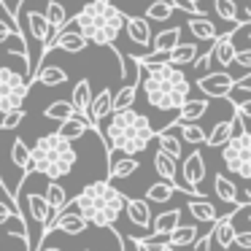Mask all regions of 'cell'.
<instances>
[{"label":"cell","mask_w":251,"mask_h":251,"mask_svg":"<svg viewBox=\"0 0 251 251\" xmlns=\"http://www.w3.org/2000/svg\"><path fill=\"white\" fill-rule=\"evenodd\" d=\"M232 65H240L243 71H249L251 68V49H238L235 51V62Z\"/></svg>","instance_id":"cell-45"},{"label":"cell","mask_w":251,"mask_h":251,"mask_svg":"<svg viewBox=\"0 0 251 251\" xmlns=\"http://www.w3.org/2000/svg\"><path fill=\"white\" fill-rule=\"evenodd\" d=\"M222 149V159L224 165L229 168V173H238L240 178L249 181L251 178V132H232V138H229Z\"/></svg>","instance_id":"cell-6"},{"label":"cell","mask_w":251,"mask_h":251,"mask_svg":"<svg viewBox=\"0 0 251 251\" xmlns=\"http://www.w3.org/2000/svg\"><path fill=\"white\" fill-rule=\"evenodd\" d=\"M138 68V78L132 84H125V87L119 89V92L114 95V100H111V114L114 111H125V108H132V103H135V98H138V87H141V76H143V68L141 65H135Z\"/></svg>","instance_id":"cell-15"},{"label":"cell","mask_w":251,"mask_h":251,"mask_svg":"<svg viewBox=\"0 0 251 251\" xmlns=\"http://www.w3.org/2000/svg\"><path fill=\"white\" fill-rule=\"evenodd\" d=\"M25 22H27V30H30V35H33L35 41H41L44 44L46 38L51 35V30H49V22H46V17H44V11H27L25 14Z\"/></svg>","instance_id":"cell-25"},{"label":"cell","mask_w":251,"mask_h":251,"mask_svg":"<svg viewBox=\"0 0 251 251\" xmlns=\"http://www.w3.org/2000/svg\"><path fill=\"white\" fill-rule=\"evenodd\" d=\"M141 87H143V95H146L151 108L178 111V105L189 98L192 84H189V78H186V73L181 71V68L165 62V65H159V68H151L146 78L141 76Z\"/></svg>","instance_id":"cell-4"},{"label":"cell","mask_w":251,"mask_h":251,"mask_svg":"<svg viewBox=\"0 0 251 251\" xmlns=\"http://www.w3.org/2000/svg\"><path fill=\"white\" fill-rule=\"evenodd\" d=\"M205 157H202V151H189L184 157V162H181V170H178V178L184 181V184L189 186H200V181L205 178Z\"/></svg>","instance_id":"cell-11"},{"label":"cell","mask_w":251,"mask_h":251,"mask_svg":"<svg viewBox=\"0 0 251 251\" xmlns=\"http://www.w3.org/2000/svg\"><path fill=\"white\" fill-rule=\"evenodd\" d=\"M87 38L84 35H78L76 30H60L57 35H49V38L44 41V51H41V60H38V68L46 62V57L51 54L54 49H62V51H68V54H78V51H84L87 49Z\"/></svg>","instance_id":"cell-9"},{"label":"cell","mask_w":251,"mask_h":251,"mask_svg":"<svg viewBox=\"0 0 251 251\" xmlns=\"http://www.w3.org/2000/svg\"><path fill=\"white\" fill-rule=\"evenodd\" d=\"M154 138H157V143H159V151H165L168 157H173V159L184 157V146H181V141L173 132H154Z\"/></svg>","instance_id":"cell-36"},{"label":"cell","mask_w":251,"mask_h":251,"mask_svg":"<svg viewBox=\"0 0 251 251\" xmlns=\"http://www.w3.org/2000/svg\"><path fill=\"white\" fill-rule=\"evenodd\" d=\"M178 224H181V211L178 208H170V211H162L157 216H151V227L149 229H154V235H170Z\"/></svg>","instance_id":"cell-21"},{"label":"cell","mask_w":251,"mask_h":251,"mask_svg":"<svg viewBox=\"0 0 251 251\" xmlns=\"http://www.w3.org/2000/svg\"><path fill=\"white\" fill-rule=\"evenodd\" d=\"M89 103H92V89H89V81H87V78H78L76 87H73V98H71V105H73V111H76V116L87 119V116H89Z\"/></svg>","instance_id":"cell-17"},{"label":"cell","mask_w":251,"mask_h":251,"mask_svg":"<svg viewBox=\"0 0 251 251\" xmlns=\"http://www.w3.org/2000/svg\"><path fill=\"white\" fill-rule=\"evenodd\" d=\"M211 243H213V235H211V229H208L205 235H197L195 238V251H211Z\"/></svg>","instance_id":"cell-46"},{"label":"cell","mask_w":251,"mask_h":251,"mask_svg":"<svg viewBox=\"0 0 251 251\" xmlns=\"http://www.w3.org/2000/svg\"><path fill=\"white\" fill-rule=\"evenodd\" d=\"M111 100H114V92H111L108 87H103L98 95L92 98V103H89V127H100V122L105 119V116H111Z\"/></svg>","instance_id":"cell-13"},{"label":"cell","mask_w":251,"mask_h":251,"mask_svg":"<svg viewBox=\"0 0 251 251\" xmlns=\"http://www.w3.org/2000/svg\"><path fill=\"white\" fill-rule=\"evenodd\" d=\"M138 170V159L135 157H122V159H111L108 162V178L105 181H116V178H130L132 173H135Z\"/></svg>","instance_id":"cell-26"},{"label":"cell","mask_w":251,"mask_h":251,"mask_svg":"<svg viewBox=\"0 0 251 251\" xmlns=\"http://www.w3.org/2000/svg\"><path fill=\"white\" fill-rule=\"evenodd\" d=\"M213 8H216V17L224 19V22H229V25L240 22V19H238V6H235V0H213Z\"/></svg>","instance_id":"cell-40"},{"label":"cell","mask_w":251,"mask_h":251,"mask_svg":"<svg viewBox=\"0 0 251 251\" xmlns=\"http://www.w3.org/2000/svg\"><path fill=\"white\" fill-rule=\"evenodd\" d=\"M213 189H216V197L222 202L235 205V200H238V186H235L232 178H227L224 173H216V178H213Z\"/></svg>","instance_id":"cell-31"},{"label":"cell","mask_w":251,"mask_h":251,"mask_svg":"<svg viewBox=\"0 0 251 251\" xmlns=\"http://www.w3.org/2000/svg\"><path fill=\"white\" fill-rule=\"evenodd\" d=\"M125 213H127V219H130L135 227H141V229H149L151 227V208H149V200L146 197H127L125 200Z\"/></svg>","instance_id":"cell-12"},{"label":"cell","mask_w":251,"mask_h":251,"mask_svg":"<svg viewBox=\"0 0 251 251\" xmlns=\"http://www.w3.org/2000/svg\"><path fill=\"white\" fill-rule=\"evenodd\" d=\"M11 162L22 170V176H33L35 173L33 165H30V149H27V143H25L22 138H14V143H11Z\"/></svg>","instance_id":"cell-28"},{"label":"cell","mask_w":251,"mask_h":251,"mask_svg":"<svg viewBox=\"0 0 251 251\" xmlns=\"http://www.w3.org/2000/svg\"><path fill=\"white\" fill-rule=\"evenodd\" d=\"M238 130V122H235V116H229V119H224V122H219V125H213L211 130L205 132V143L211 149H219V146H224V143L232 138V132Z\"/></svg>","instance_id":"cell-16"},{"label":"cell","mask_w":251,"mask_h":251,"mask_svg":"<svg viewBox=\"0 0 251 251\" xmlns=\"http://www.w3.org/2000/svg\"><path fill=\"white\" fill-rule=\"evenodd\" d=\"M211 62H213V46H211V49L205 51V54L195 57V62H192V65H195V71H197V73H200V76H202V73H205L208 68H211Z\"/></svg>","instance_id":"cell-42"},{"label":"cell","mask_w":251,"mask_h":251,"mask_svg":"<svg viewBox=\"0 0 251 251\" xmlns=\"http://www.w3.org/2000/svg\"><path fill=\"white\" fill-rule=\"evenodd\" d=\"M125 200H127L125 192H119L111 181L103 178L87 184L73 200H68V205L76 208L87 219V224L100 229H111L116 224V219L122 216V211H125Z\"/></svg>","instance_id":"cell-1"},{"label":"cell","mask_w":251,"mask_h":251,"mask_svg":"<svg viewBox=\"0 0 251 251\" xmlns=\"http://www.w3.org/2000/svg\"><path fill=\"white\" fill-rule=\"evenodd\" d=\"M181 41V27H168V30H162L159 35H154L151 38V49H165V51H170L176 44Z\"/></svg>","instance_id":"cell-39"},{"label":"cell","mask_w":251,"mask_h":251,"mask_svg":"<svg viewBox=\"0 0 251 251\" xmlns=\"http://www.w3.org/2000/svg\"><path fill=\"white\" fill-rule=\"evenodd\" d=\"M89 132V122L81 119V116H71V119L60 122V130H57V135L65 138V141H78V138H84Z\"/></svg>","instance_id":"cell-24"},{"label":"cell","mask_w":251,"mask_h":251,"mask_svg":"<svg viewBox=\"0 0 251 251\" xmlns=\"http://www.w3.org/2000/svg\"><path fill=\"white\" fill-rule=\"evenodd\" d=\"M127 14L114 6V0H89L68 22L76 25V33L95 46H116V38L125 30Z\"/></svg>","instance_id":"cell-2"},{"label":"cell","mask_w":251,"mask_h":251,"mask_svg":"<svg viewBox=\"0 0 251 251\" xmlns=\"http://www.w3.org/2000/svg\"><path fill=\"white\" fill-rule=\"evenodd\" d=\"M195 57H197V44H181V41H178V44L168 51V62H170V65H176V68L192 65Z\"/></svg>","instance_id":"cell-30"},{"label":"cell","mask_w":251,"mask_h":251,"mask_svg":"<svg viewBox=\"0 0 251 251\" xmlns=\"http://www.w3.org/2000/svg\"><path fill=\"white\" fill-rule=\"evenodd\" d=\"M44 17H46V22H49L51 35H57L60 30L68 27V11H65V6H62L60 0H49V3H46Z\"/></svg>","instance_id":"cell-23"},{"label":"cell","mask_w":251,"mask_h":251,"mask_svg":"<svg viewBox=\"0 0 251 251\" xmlns=\"http://www.w3.org/2000/svg\"><path fill=\"white\" fill-rule=\"evenodd\" d=\"M78 154L73 149L71 141L60 138L57 132L49 135H41L35 141V146L30 149V165H33L35 173L46 176V178H62V176H71V170L76 168Z\"/></svg>","instance_id":"cell-5"},{"label":"cell","mask_w":251,"mask_h":251,"mask_svg":"<svg viewBox=\"0 0 251 251\" xmlns=\"http://www.w3.org/2000/svg\"><path fill=\"white\" fill-rule=\"evenodd\" d=\"M232 246H238V249H243V251H251V232L249 229H246V232H238V229H235Z\"/></svg>","instance_id":"cell-43"},{"label":"cell","mask_w":251,"mask_h":251,"mask_svg":"<svg viewBox=\"0 0 251 251\" xmlns=\"http://www.w3.org/2000/svg\"><path fill=\"white\" fill-rule=\"evenodd\" d=\"M3 125H6V111L0 108V130H3Z\"/></svg>","instance_id":"cell-49"},{"label":"cell","mask_w":251,"mask_h":251,"mask_svg":"<svg viewBox=\"0 0 251 251\" xmlns=\"http://www.w3.org/2000/svg\"><path fill=\"white\" fill-rule=\"evenodd\" d=\"M51 213H54V211L49 208L46 197H44V195H38V192H30V195H27V216L33 219L35 224H41V227H44V224L49 222Z\"/></svg>","instance_id":"cell-20"},{"label":"cell","mask_w":251,"mask_h":251,"mask_svg":"<svg viewBox=\"0 0 251 251\" xmlns=\"http://www.w3.org/2000/svg\"><path fill=\"white\" fill-rule=\"evenodd\" d=\"M51 222H54V229H60V232H65V235H73V238L81 235L84 229L89 227L87 219L71 205H65L62 211H57V213H51Z\"/></svg>","instance_id":"cell-10"},{"label":"cell","mask_w":251,"mask_h":251,"mask_svg":"<svg viewBox=\"0 0 251 251\" xmlns=\"http://www.w3.org/2000/svg\"><path fill=\"white\" fill-rule=\"evenodd\" d=\"M154 127L149 122V116H143L141 111H114L111 122L105 127V146H108V162L114 157V151H122L127 157H135V154L146 151V146L154 141Z\"/></svg>","instance_id":"cell-3"},{"label":"cell","mask_w":251,"mask_h":251,"mask_svg":"<svg viewBox=\"0 0 251 251\" xmlns=\"http://www.w3.org/2000/svg\"><path fill=\"white\" fill-rule=\"evenodd\" d=\"M173 11H176L173 3H168V0H154V3L146 6L143 19H146V22H168V19L173 17Z\"/></svg>","instance_id":"cell-34"},{"label":"cell","mask_w":251,"mask_h":251,"mask_svg":"<svg viewBox=\"0 0 251 251\" xmlns=\"http://www.w3.org/2000/svg\"><path fill=\"white\" fill-rule=\"evenodd\" d=\"M197 235H200V232H197L195 224H178V227L168 235V246H173V249H184V246L195 243Z\"/></svg>","instance_id":"cell-32"},{"label":"cell","mask_w":251,"mask_h":251,"mask_svg":"<svg viewBox=\"0 0 251 251\" xmlns=\"http://www.w3.org/2000/svg\"><path fill=\"white\" fill-rule=\"evenodd\" d=\"M176 186L173 184H168V181H157V184H151L146 189V200L149 202H168V200H173V195H176Z\"/></svg>","instance_id":"cell-38"},{"label":"cell","mask_w":251,"mask_h":251,"mask_svg":"<svg viewBox=\"0 0 251 251\" xmlns=\"http://www.w3.org/2000/svg\"><path fill=\"white\" fill-rule=\"evenodd\" d=\"M44 116L46 119H54V122H65L71 116H76V111H73L71 100H54V103H49L44 108Z\"/></svg>","instance_id":"cell-37"},{"label":"cell","mask_w":251,"mask_h":251,"mask_svg":"<svg viewBox=\"0 0 251 251\" xmlns=\"http://www.w3.org/2000/svg\"><path fill=\"white\" fill-rule=\"evenodd\" d=\"M44 84V87H60V84H65L68 81V73L62 71V68H57V65H41L38 71L33 73V81L30 84Z\"/></svg>","instance_id":"cell-22"},{"label":"cell","mask_w":251,"mask_h":251,"mask_svg":"<svg viewBox=\"0 0 251 251\" xmlns=\"http://www.w3.org/2000/svg\"><path fill=\"white\" fill-rule=\"evenodd\" d=\"M184 3H189V6H197V3H200V0H184Z\"/></svg>","instance_id":"cell-50"},{"label":"cell","mask_w":251,"mask_h":251,"mask_svg":"<svg viewBox=\"0 0 251 251\" xmlns=\"http://www.w3.org/2000/svg\"><path fill=\"white\" fill-rule=\"evenodd\" d=\"M44 197H46V202H49V208L51 211H62V208L68 205V192L62 189V184L57 178H49V186H46V192H44Z\"/></svg>","instance_id":"cell-33"},{"label":"cell","mask_w":251,"mask_h":251,"mask_svg":"<svg viewBox=\"0 0 251 251\" xmlns=\"http://www.w3.org/2000/svg\"><path fill=\"white\" fill-rule=\"evenodd\" d=\"M235 27V25H232ZM232 27L227 30V33H222V35H216L213 38V57H216V62L219 65H224V68H229L235 62V51H238V46L232 44Z\"/></svg>","instance_id":"cell-14"},{"label":"cell","mask_w":251,"mask_h":251,"mask_svg":"<svg viewBox=\"0 0 251 251\" xmlns=\"http://www.w3.org/2000/svg\"><path fill=\"white\" fill-rule=\"evenodd\" d=\"M14 35H17V38H25V35H19L17 30H14L11 25H8V22H3V19H0V44H6V41H11ZM25 41H27V38H25Z\"/></svg>","instance_id":"cell-44"},{"label":"cell","mask_w":251,"mask_h":251,"mask_svg":"<svg viewBox=\"0 0 251 251\" xmlns=\"http://www.w3.org/2000/svg\"><path fill=\"white\" fill-rule=\"evenodd\" d=\"M208 108H211V100L208 98H200V100L186 98L184 103L178 105V116H176V122H197V119H202V116L208 114Z\"/></svg>","instance_id":"cell-18"},{"label":"cell","mask_w":251,"mask_h":251,"mask_svg":"<svg viewBox=\"0 0 251 251\" xmlns=\"http://www.w3.org/2000/svg\"><path fill=\"white\" fill-rule=\"evenodd\" d=\"M186 27H189V33L195 35L197 41H213L219 35L216 33V25L208 19V14H205V17H192L189 22H186Z\"/></svg>","instance_id":"cell-29"},{"label":"cell","mask_w":251,"mask_h":251,"mask_svg":"<svg viewBox=\"0 0 251 251\" xmlns=\"http://www.w3.org/2000/svg\"><path fill=\"white\" fill-rule=\"evenodd\" d=\"M138 246H141V251H181V249H173V246H168L162 240V243H149V240H143V238H132Z\"/></svg>","instance_id":"cell-41"},{"label":"cell","mask_w":251,"mask_h":251,"mask_svg":"<svg viewBox=\"0 0 251 251\" xmlns=\"http://www.w3.org/2000/svg\"><path fill=\"white\" fill-rule=\"evenodd\" d=\"M125 30H127V35H130L132 44H138V46L151 44V27H149V22L143 17H127L125 19Z\"/></svg>","instance_id":"cell-19"},{"label":"cell","mask_w":251,"mask_h":251,"mask_svg":"<svg viewBox=\"0 0 251 251\" xmlns=\"http://www.w3.org/2000/svg\"><path fill=\"white\" fill-rule=\"evenodd\" d=\"M30 92V81L17 73L14 68H0V108L17 111L25 105V98Z\"/></svg>","instance_id":"cell-7"},{"label":"cell","mask_w":251,"mask_h":251,"mask_svg":"<svg viewBox=\"0 0 251 251\" xmlns=\"http://www.w3.org/2000/svg\"><path fill=\"white\" fill-rule=\"evenodd\" d=\"M235 89H240V92H249L251 89V73L249 71H246L240 78H235Z\"/></svg>","instance_id":"cell-47"},{"label":"cell","mask_w":251,"mask_h":251,"mask_svg":"<svg viewBox=\"0 0 251 251\" xmlns=\"http://www.w3.org/2000/svg\"><path fill=\"white\" fill-rule=\"evenodd\" d=\"M130 240H132V238H130ZM132 246H135V251H141V246H138V243H135V240H132Z\"/></svg>","instance_id":"cell-51"},{"label":"cell","mask_w":251,"mask_h":251,"mask_svg":"<svg viewBox=\"0 0 251 251\" xmlns=\"http://www.w3.org/2000/svg\"><path fill=\"white\" fill-rule=\"evenodd\" d=\"M186 211H189L197 222H205V224H213V222H216V216H219L216 208H213V202L202 200V197H192V200L186 202Z\"/></svg>","instance_id":"cell-27"},{"label":"cell","mask_w":251,"mask_h":251,"mask_svg":"<svg viewBox=\"0 0 251 251\" xmlns=\"http://www.w3.org/2000/svg\"><path fill=\"white\" fill-rule=\"evenodd\" d=\"M0 189H3V195H8V197H11V200H14V192H8V186L3 184V181H0Z\"/></svg>","instance_id":"cell-48"},{"label":"cell","mask_w":251,"mask_h":251,"mask_svg":"<svg viewBox=\"0 0 251 251\" xmlns=\"http://www.w3.org/2000/svg\"><path fill=\"white\" fill-rule=\"evenodd\" d=\"M197 89L205 95L208 100H227L235 92V76H229L227 71L219 73H202L197 78Z\"/></svg>","instance_id":"cell-8"},{"label":"cell","mask_w":251,"mask_h":251,"mask_svg":"<svg viewBox=\"0 0 251 251\" xmlns=\"http://www.w3.org/2000/svg\"><path fill=\"white\" fill-rule=\"evenodd\" d=\"M173 127H178L181 138H184L186 143H192V146H202V143H205V130H202L197 122H176L173 119Z\"/></svg>","instance_id":"cell-35"}]
</instances>
